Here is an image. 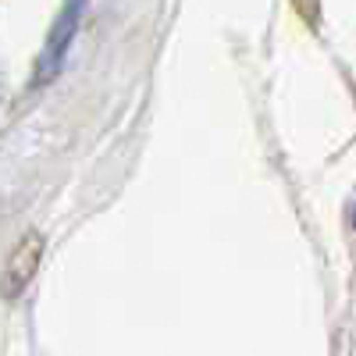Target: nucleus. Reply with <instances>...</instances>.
I'll return each instance as SVG.
<instances>
[{
    "instance_id": "obj_1",
    "label": "nucleus",
    "mask_w": 356,
    "mask_h": 356,
    "mask_svg": "<svg viewBox=\"0 0 356 356\" xmlns=\"http://www.w3.org/2000/svg\"><path fill=\"white\" fill-rule=\"evenodd\" d=\"M82 11H86V0H68V4L61 8V15H57L50 36H47V47L40 54L36 61V82H50L61 75L65 61H68V50L75 43V33H79V22H82Z\"/></svg>"
},
{
    "instance_id": "obj_2",
    "label": "nucleus",
    "mask_w": 356,
    "mask_h": 356,
    "mask_svg": "<svg viewBox=\"0 0 356 356\" xmlns=\"http://www.w3.org/2000/svg\"><path fill=\"white\" fill-rule=\"evenodd\" d=\"M40 257H43V239L36 232H29L18 243V250L11 253V264L4 271V296H18L29 282H33L36 267H40Z\"/></svg>"
}]
</instances>
